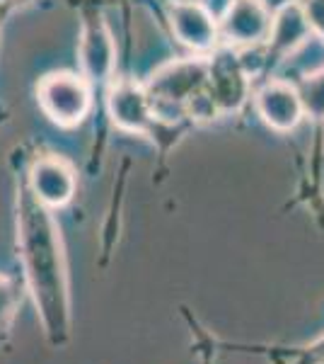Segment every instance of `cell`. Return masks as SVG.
Returning a JSON list of instances; mask_svg holds the SVG:
<instances>
[{
	"label": "cell",
	"instance_id": "obj_12",
	"mask_svg": "<svg viewBox=\"0 0 324 364\" xmlns=\"http://www.w3.org/2000/svg\"><path fill=\"white\" fill-rule=\"evenodd\" d=\"M298 95L305 114L312 119H324V68L303 80V85L298 87Z\"/></svg>",
	"mask_w": 324,
	"mask_h": 364
},
{
	"label": "cell",
	"instance_id": "obj_3",
	"mask_svg": "<svg viewBox=\"0 0 324 364\" xmlns=\"http://www.w3.org/2000/svg\"><path fill=\"white\" fill-rule=\"evenodd\" d=\"M208 83V61L206 58H184L162 66L150 75L145 92L150 102H167L174 107H184L189 100L201 92Z\"/></svg>",
	"mask_w": 324,
	"mask_h": 364
},
{
	"label": "cell",
	"instance_id": "obj_7",
	"mask_svg": "<svg viewBox=\"0 0 324 364\" xmlns=\"http://www.w3.org/2000/svg\"><path fill=\"white\" fill-rule=\"evenodd\" d=\"M109 117L116 127L131 134H145L155 119L152 112V102L145 92V87H140L133 80H121L109 90L107 97Z\"/></svg>",
	"mask_w": 324,
	"mask_h": 364
},
{
	"label": "cell",
	"instance_id": "obj_10",
	"mask_svg": "<svg viewBox=\"0 0 324 364\" xmlns=\"http://www.w3.org/2000/svg\"><path fill=\"white\" fill-rule=\"evenodd\" d=\"M257 109L262 119L276 132H291L305 117L298 87L284 80H271L257 92Z\"/></svg>",
	"mask_w": 324,
	"mask_h": 364
},
{
	"label": "cell",
	"instance_id": "obj_5",
	"mask_svg": "<svg viewBox=\"0 0 324 364\" xmlns=\"http://www.w3.org/2000/svg\"><path fill=\"white\" fill-rule=\"evenodd\" d=\"M75 170L58 156L37 158L29 168L27 190L46 209H61L75 195Z\"/></svg>",
	"mask_w": 324,
	"mask_h": 364
},
{
	"label": "cell",
	"instance_id": "obj_15",
	"mask_svg": "<svg viewBox=\"0 0 324 364\" xmlns=\"http://www.w3.org/2000/svg\"><path fill=\"white\" fill-rule=\"evenodd\" d=\"M308 352H310V355H322V352H324V333L308 345Z\"/></svg>",
	"mask_w": 324,
	"mask_h": 364
},
{
	"label": "cell",
	"instance_id": "obj_1",
	"mask_svg": "<svg viewBox=\"0 0 324 364\" xmlns=\"http://www.w3.org/2000/svg\"><path fill=\"white\" fill-rule=\"evenodd\" d=\"M17 245L25 267L27 289L34 299L37 316L51 345L70 338V282L63 255V240L51 209L39 204L27 190L17 202Z\"/></svg>",
	"mask_w": 324,
	"mask_h": 364
},
{
	"label": "cell",
	"instance_id": "obj_16",
	"mask_svg": "<svg viewBox=\"0 0 324 364\" xmlns=\"http://www.w3.org/2000/svg\"><path fill=\"white\" fill-rule=\"evenodd\" d=\"M317 357H320V362L324 364V352H322V355H317Z\"/></svg>",
	"mask_w": 324,
	"mask_h": 364
},
{
	"label": "cell",
	"instance_id": "obj_14",
	"mask_svg": "<svg viewBox=\"0 0 324 364\" xmlns=\"http://www.w3.org/2000/svg\"><path fill=\"white\" fill-rule=\"evenodd\" d=\"M303 10H305V17H308L312 32L324 37V0H305Z\"/></svg>",
	"mask_w": 324,
	"mask_h": 364
},
{
	"label": "cell",
	"instance_id": "obj_8",
	"mask_svg": "<svg viewBox=\"0 0 324 364\" xmlns=\"http://www.w3.org/2000/svg\"><path fill=\"white\" fill-rule=\"evenodd\" d=\"M271 20L274 17L262 0H233L220 20V29L233 44L255 46L269 39Z\"/></svg>",
	"mask_w": 324,
	"mask_h": 364
},
{
	"label": "cell",
	"instance_id": "obj_2",
	"mask_svg": "<svg viewBox=\"0 0 324 364\" xmlns=\"http://www.w3.org/2000/svg\"><path fill=\"white\" fill-rule=\"evenodd\" d=\"M37 95L44 114L61 127L80 124L92 105L87 80L73 73H49L41 78Z\"/></svg>",
	"mask_w": 324,
	"mask_h": 364
},
{
	"label": "cell",
	"instance_id": "obj_13",
	"mask_svg": "<svg viewBox=\"0 0 324 364\" xmlns=\"http://www.w3.org/2000/svg\"><path fill=\"white\" fill-rule=\"evenodd\" d=\"M20 289L15 287V282L5 274H0V338L8 336V331L13 328L15 314L20 309Z\"/></svg>",
	"mask_w": 324,
	"mask_h": 364
},
{
	"label": "cell",
	"instance_id": "obj_11",
	"mask_svg": "<svg viewBox=\"0 0 324 364\" xmlns=\"http://www.w3.org/2000/svg\"><path fill=\"white\" fill-rule=\"evenodd\" d=\"M310 22L305 17V10L300 3H286L271 20L269 32V49L276 56H286L296 51L305 39L310 37Z\"/></svg>",
	"mask_w": 324,
	"mask_h": 364
},
{
	"label": "cell",
	"instance_id": "obj_9",
	"mask_svg": "<svg viewBox=\"0 0 324 364\" xmlns=\"http://www.w3.org/2000/svg\"><path fill=\"white\" fill-rule=\"evenodd\" d=\"M169 25L177 39L194 51H208L218 42V25L213 15L196 0H179L169 8Z\"/></svg>",
	"mask_w": 324,
	"mask_h": 364
},
{
	"label": "cell",
	"instance_id": "obj_6",
	"mask_svg": "<svg viewBox=\"0 0 324 364\" xmlns=\"http://www.w3.org/2000/svg\"><path fill=\"white\" fill-rule=\"evenodd\" d=\"M247 73L233 51H218L208 61V83L206 90L213 97L220 112H235L247 100Z\"/></svg>",
	"mask_w": 324,
	"mask_h": 364
},
{
	"label": "cell",
	"instance_id": "obj_4",
	"mask_svg": "<svg viewBox=\"0 0 324 364\" xmlns=\"http://www.w3.org/2000/svg\"><path fill=\"white\" fill-rule=\"evenodd\" d=\"M80 66L90 85H107L116 66V44L107 22L102 17H90L82 25L80 34Z\"/></svg>",
	"mask_w": 324,
	"mask_h": 364
}]
</instances>
